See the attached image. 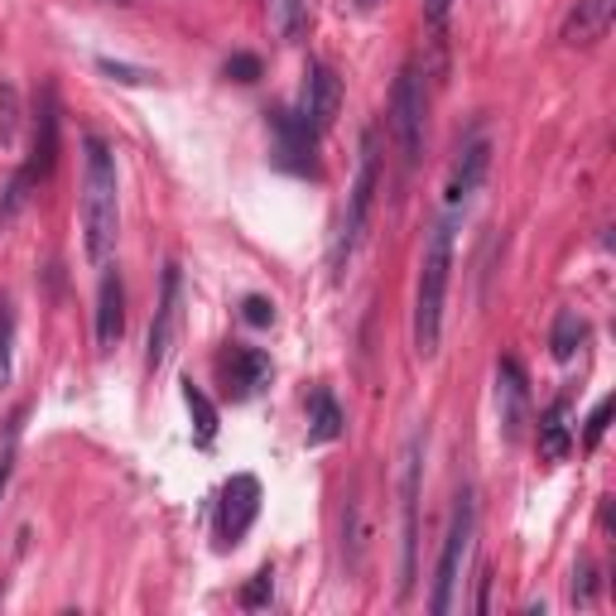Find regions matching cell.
Returning <instances> with one entry per match:
<instances>
[{"mask_svg":"<svg viewBox=\"0 0 616 616\" xmlns=\"http://www.w3.org/2000/svg\"><path fill=\"white\" fill-rule=\"evenodd\" d=\"M183 404H189L193 414V428H197V444H213L217 438V404L203 395V386H193V381H183Z\"/></svg>","mask_w":616,"mask_h":616,"instance_id":"ffe728a7","label":"cell"},{"mask_svg":"<svg viewBox=\"0 0 616 616\" xmlns=\"http://www.w3.org/2000/svg\"><path fill=\"white\" fill-rule=\"evenodd\" d=\"M573 602H583V607L592 602V568H578L573 573Z\"/></svg>","mask_w":616,"mask_h":616,"instance_id":"1f68e13d","label":"cell"},{"mask_svg":"<svg viewBox=\"0 0 616 616\" xmlns=\"http://www.w3.org/2000/svg\"><path fill=\"white\" fill-rule=\"evenodd\" d=\"M357 5H362V10H371V5H376V0H357Z\"/></svg>","mask_w":616,"mask_h":616,"instance_id":"836d02e7","label":"cell"},{"mask_svg":"<svg viewBox=\"0 0 616 616\" xmlns=\"http://www.w3.org/2000/svg\"><path fill=\"white\" fill-rule=\"evenodd\" d=\"M121 5H125V0H121Z\"/></svg>","mask_w":616,"mask_h":616,"instance_id":"e575fe53","label":"cell"},{"mask_svg":"<svg viewBox=\"0 0 616 616\" xmlns=\"http://www.w3.org/2000/svg\"><path fill=\"white\" fill-rule=\"evenodd\" d=\"M15 376V304L0 299V386H10Z\"/></svg>","mask_w":616,"mask_h":616,"instance_id":"603a6c76","label":"cell"},{"mask_svg":"<svg viewBox=\"0 0 616 616\" xmlns=\"http://www.w3.org/2000/svg\"><path fill=\"white\" fill-rule=\"evenodd\" d=\"M261 516V482L251 472H237L222 486V502H217V544L231 549V544L246 540V530Z\"/></svg>","mask_w":616,"mask_h":616,"instance_id":"ba28073f","label":"cell"},{"mask_svg":"<svg viewBox=\"0 0 616 616\" xmlns=\"http://www.w3.org/2000/svg\"><path fill=\"white\" fill-rule=\"evenodd\" d=\"M607 420H612V395H602L597 410L588 414V428H583V448H597L602 434H607Z\"/></svg>","mask_w":616,"mask_h":616,"instance_id":"4316f807","label":"cell"},{"mask_svg":"<svg viewBox=\"0 0 616 616\" xmlns=\"http://www.w3.org/2000/svg\"><path fill=\"white\" fill-rule=\"evenodd\" d=\"M342 404L333 400L328 386H318L309 395V444H333V438H342Z\"/></svg>","mask_w":616,"mask_h":616,"instance_id":"ac0fdd59","label":"cell"},{"mask_svg":"<svg viewBox=\"0 0 616 616\" xmlns=\"http://www.w3.org/2000/svg\"><path fill=\"white\" fill-rule=\"evenodd\" d=\"M390 125H395V141H400V159L404 169H420L424 155V83H420V68L404 63L400 77H395L390 92Z\"/></svg>","mask_w":616,"mask_h":616,"instance_id":"8992f818","label":"cell"},{"mask_svg":"<svg viewBox=\"0 0 616 616\" xmlns=\"http://www.w3.org/2000/svg\"><path fill=\"white\" fill-rule=\"evenodd\" d=\"M270 376H275V366L261 347H231V352L222 357V386H227L231 400L261 395L265 386H270Z\"/></svg>","mask_w":616,"mask_h":616,"instance_id":"7c38bea8","label":"cell"},{"mask_svg":"<svg viewBox=\"0 0 616 616\" xmlns=\"http://www.w3.org/2000/svg\"><path fill=\"white\" fill-rule=\"evenodd\" d=\"M15 444H20V414L10 420V428H5V444H0V496H5L10 472H15Z\"/></svg>","mask_w":616,"mask_h":616,"instance_id":"f546056e","label":"cell"},{"mask_svg":"<svg viewBox=\"0 0 616 616\" xmlns=\"http://www.w3.org/2000/svg\"><path fill=\"white\" fill-rule=\"evenodd\" d=\"M420 482H424V428H414L400 452V597L414 592V559H420Z\"/></svg>","mask_w":616,"mask_h":616,"instance_id":"277c9868","label":"cell"},{"mask_svg":"<svg viewBox=\"0 0 616 616\" xmlns=\"http://www.w3.org/2000/svg\"><path fill=\"white\" fill-rule=\"evenodd\" d=\"M270 597H275V573H270V568H261V573H255L251 583L241 588V607L261 612V607H270Z\"/></svg>","mask_w":616,"mask_h":616,"instance_id":"cb8c5ba5","label":"cell"},{"mask_svg":"<svg viewBox=\"0 0 616 616\" xmlns=\"http://www.w3.org/2000/svg\"><path fill=\"white\" fill-rule=\"evenodd\" d=\"M381 193V135L376 125L362 131V155H357V179L352 193H347V217H342V237H337V265L352 261V251L362 246L366 222H371V207H376Z\"/></svg>","mask_w":616,"mask_h":616,"instance_id":"5b68a950","label":"cell"},{"mask_svg":"<svg viewBox=\"0 0 616 616\" xmlns=\"http://www.w3.org/2000/svg\"><path fill=\"white\" fill-rule=\"evenodd\" d=\"M472 534H476V496H472V486H462L458 506H452V526H448L444 554H438L434 592H428V612H434V616H448L452 602H458L462 564H468V554H472Z\"/></svg>","mask_w":616,"mask_h":616,"instance_id":"3957f363","label":"cell"},{"mask_svg":"<svg viewBox=\"0 0 616 616\" xmlns=\"http://www.w3.org/2000/svg\"><path fill=\"white\" fill-rule=\"evenodd\" d=\"M275 121V165L280 169H289V173H313V179H318V165H313V131L304 125V116L299 111H275L270 116Z\"/></svg>","mask_w":616,"mask_h":616,"instance_id":"8fae6325","label":"cell"},{"mask_svg":"<svg viewBox=\"0 0 616 616\" xmlns=\"http://www.w3.org/2000/svg\"><path fill=\"white\" fill-rule=\"evenodd\" d=\"M448 20H452V0H424V25L444 39V29H448Z\"/></svg>","mask_w":616,"mask_h":616,"instance_id":"4dcf8cb0","label":"cell"},{"mask_svg":"<svg viewBox=\"0 0 616 616\" xmlns=\"http://www.w3.org/2000/svg\"><path fill=\"white\" fill-rule=\"evenodd\" d=\"M53 165H58V97H53V87H44L39 107H34V145H29V159L20 165V173L29 179V189H39L53 173Z\"/></svg>","mask_w":616,"mask_h":616,"instance_id":"9c48e42d","label":"cell"},{"mask_svg":"<svg viewBox=\"0 0 616 616\" xmlns=\"http://www.w3.org/2000/svg\"><path fill=\"white\" fill-rule=\"evenodd\" d=\"M578 342H583V318H578L573 309H564L559 318H554V333H549V352H554V362H568V357L578 352Z\"/></svg>","mask_w":616,"mask_h":616,"instance_id":"44dd1931","label":"cell"},{"mask_svg":"<svg viewBox=\"0 0 616 616\" xmlns=\"http://www.w3.org/2000/svg\"><path fill=\"white\" fill-rule=\"evenodd\" d=\"M337 111H342V77H337L328 63H309V73H304V101H299L304 125H309L313 135H323L337 121Z\"/></svg>","mask_w":616,"mask_h":616,"instance_id":"30bf717a","label":"cell"},{"mask_svg":"<svg viewBox=\"0 0 616 616\" xmlns=\"http://www.w3.org/2000/svg\"><path fill=\"white\" fill-rule=\"evenodd\" d=\"M452 217H438L434 231L424 241V261H420V289H414V347L420 357L438 352V337H444V304H448V275H452Z\"/></svg>","mask_w":616,"mask_h":616,"instance_id":"7a4b0ae2","label":"cell"},{"mask_svg":"<svg viewBox=\"0 0 616 616\" xmlns=\"http://www.w3.org/2000/svg\"><path fill=\"white\" fill-rule=\"evenodd\" d=\"M612 15H616V0H578L573 15L564 20V44H573V49H588V44L607 39L612 29Z\"/></svg>","mask_w":616,"mask_h":616,"instance_id":"9a60e30c","label":"cell"},{"mask_svg":"<svg viewBox=\"0 0 616 616\" xmlns=\"http://www.w3.org/2000/svg\"><path fill=\"white\" fill-rule=\"evenodd\" d=\"M97 68L107 77H116V83H125V87H141V83H155V73L149 68H131V63H116V58H97Z\"/></svg>","mask_w":616,"mask_h":616,"instance_id":"484cf974","label":"cell"},{"mask_svg":"<svg viewBox=\"0 0 616 616\" xmlns=\"http://www.w3.org/2000/svg\"><path fill=\"white\" fill-rule=\"evenodd\" d=\"M366 544H371V526H366V506L352 502L347 506V520H342V554L352 564V573L366 568Z\"/></svg>","mask_w":616,"mask_h":616,"instance_id":"d6986e66","label":"cell"},{"mask_svg":"<svg viewBox=\"0 0 616 616\" xmlns=\"http://www.w3.org/2000/svg\"><path fill=\"white\" fill-rule=\"evenodd\" d=\"M179 323H183V275H179V261L165 265V285H159V309H155V323H149V352H145V366L149 376L169 366L173 347H179Z\"/></svg>","mask_w":616,"mask_h":616,"instance_id":"52a82bcc","label":"cell"},{"mask_svg":"<svg viewBox=\"0 0 616 616\" xmlns=\"http://www.w3.org/2000/svg\"><path fill=\"white\" fill-rule=\"evenodd\" d=\"M241 318H246L251 328H270V323H275V304L265 294H246V299H241Z\"/></svg>","mask_w":616,"mask_h":616,"instance_id":"f1b7e54d","label":"cell"},{"mask_svg":"<svg viewBox=\"0 0 616 616\" xmlns=\"http://www.w3.org/2000/svg\"><path fill=\"white\" fill-rule=\"evenodd\" d=\"M270 5V29L280 34V39H299V29H304V0H265Z\"/></svg>","mask_w":616,"mask_h":616,"instance_id":"7402d4cb","label":"cell"},{"mask_svg":"<svg viewBox=\"0 0 616 616\" xmlns=\"http://www.w3.org/2000/svg\"><path fill=\"white\" fill-rule=\"evenodd\" d=\"M573 452V424H568V400H554L540 420V458L564 462Z\"/></svg>","mask_w":616,"mask_h":616,"instance_id":"e0dca14e","label":"cell"},{"mask_svg":"<svg viewBox=\"0 0 616 616\" xmlns=\"http://www.w3.org/2000/svg\"><path fill=\"white\" fill-rule=\"evenodd\" d=\"M526 404H530V390H526V371H520L516 362L496 366V414H502V434L516 444L520 428H526Z\"/></svg>","mask_w":616,"mask_h":616,"instance_id":"5bb4252c","label":"cell"},{"mask_svg":"<svg viewBox=\"0 0 616 616\" xmlns=\"http://www.w3.org/2000/svg\"><path fill=\"white\" fill-rule=\"evenodd\" d=\"M121 337H125V285H121V270H107L101 275V294H97V342H101V352H111Z\"/></svg>","mask_w":616,"mask_h":616,"instance_id":"2e32d148","label":"cell"},{"mask_svg":"<svg viewBox=\"0 0 616 616\" xmlns=\"http://www.w3.org/2000/svg\"><path fill=\"white\" fill-rule=\"evenodd\" d=\"M476 612H492V573L482 568V578H476Z\"/></svg>","mask_w":616,"mask_h":616,"instance_id":"d6a6232c","label":"cell"},{"mask_svg":"<svg viewBox=\"0 0 616 616\" xmlns=\"http://www.w3.org/2000/svg\"><path fill=\"white\" fill-rule=\"evenodd\" d=\"M222 73L231 77V83H261V58L255 53H231Z\"/></svg>","mask_w":616,"mask_h":616,"instance_id":"83f0119b","label":"cell"},{"mask_svg":"<svg viewBox=\"0 0 616 616\" xmlns=\"http://www.w3.org/2000/svg\"><path fill=\"white\" fill-rule=\"evenodd\" d=\"M15 131H20V92L15 87H0V145H15Z\"/></svg>","mask_w":616,"mask_h":616,"instance_id":"d4e9b609","label":"cell"},{"mask_svg":"<svg viewBox=\"0 0 616 616\" xmlns=\"http://www.w3.org/2000/svg\"><path fill=\"white\" fill-rule=\"evenodd\" d=\"M486 169H492V141L486 135H476V141L462 145V155H458V165H452L448 173V213H458V207H468V197L482 189V179H486Z\"/></svg>","mask_w":616,"mask_h":616,"instance_id":"4fadbf2b","label":"cell"},{"mask_svg":"<svg viewBox=\"0 0 616 616\" xmlns=\"http://www.w3.org/2000/svg\"><path fill=\"white\" fill-rule=\"evenodd\" d=\"M116 155L101 135H83V246L92 265H107L116 251Z\"/></svg>","mask_w":616,"mask_h":616,"instance_id":"6da1fadb","label":"cell"}]
</instances>
